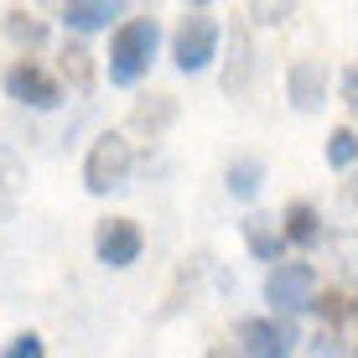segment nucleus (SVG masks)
<instances>
[{"label":"nucleus","instance_id":"1","mask_svg":"<svg viewBox=\"0 0 358 358\" xmlns=\"http://www.w3.org/2000/svg\"><path fill=\"white\" fill-rule=\"evenodd\" d=\"M156 52H162V21L156 16H125L109 31V57H104L109 83L115 89H141L151 63H156Z\"/></svg>","mask_w":358,"mask_h":358},{"label":"nucleus","instance_id":"2","mask_svg":"<svg viewBox=\"0 0 358 358\" xmlns=\"http://www.w3.org/2000/svg\"><path fill=\"white\" fill-rule=\"evenodd\" d=\"M218 47H224V27H218L213 6H187L171 31V68L182 78H197L218 63Z\"/></svg>","mask_w":358,"mask_h":358},{"label":"nucleus","instance_id":"3","mask_svg":"<svg viewBox=\"0 0 358 358\" xmlns=\"http://www.w3.org/2000/svg\"><path fill=\"white\" fill-rule=\"evenodd\" d=\"M130 171H135V145L125 130H99L89 141V156H83V192L109 197V192H125L130 187Z\"/></svg>","mask_w":358,"mask_h":358},{"label":"nucleus","instance_id":"4","mask_svg":"<svg viewBox=\"0 0 358 358\" xmlns=\"http://www.w3.org/2000/svg\"><path fill=\"white\" fill-rule=\"evenodd\" d=\"M301 343L306 338L291 317H270V312L234 317V348H239V358H296Z\"/></svg>","mask_w":358,"mask_h":358},{"label":"nucleus","instance_id":"5","mask_svg":"<svg viewBox=\"0 0 358 358\" xmlns=\"http://www.w3.org/2000/svg\"><path fill=\"white\" fill-rule=\"evenodd\" d=\"M317 291H322V280H317V265L312 260H280V265H270L265 270V306H270V317H301V312H312V301H317Z\"/></svg>","mask_w":358,"mask_h":358},{"label":"nucleus","instance_id":"6","mask_svg":"<svg viewBox=\"0 0 358 358\" xmlns=\"http://www.w3.org/2000/svg\"><path fill=\"white\" fill-rule=\"evenodd\" d=\"M0 89H6L10 104H21V109H36V115H47V109H57L68 99L63 89V78H57L52 68H42V63H31V57H16L6 73H0Z\"/></svg>","mask_w":358,"mask_h":358},{"label":"nucleus","instance_id":"7","mask_svg":"<svg viewBox=\"0 0 358 358\" xmlns=\"http://www.w3.org/2000/svg\"><path fill=\"white\" fill-rule=\"evenodd\" d=\"M141 255H145V229L135 218H99L94 260L104 270H130V265H141Z\"/></svg>","mask_w":358,"mask_h":358},{"label":"nucleus","instance_id":"8","mask_svg":"<svg viewBox=\"0 0 358 358\" xmlns=\"http://www.w3.org/2000/svg\"><path fill=\"white\" fill-rule=\"evenodd\" d=\"M286 99L296 115H317L327 104V63L322 57H296L286 68Z\"/></svg>","mask_w":358,"mask_h":358},{"label":"nucleus","instance_id":"9","mask_svg":"<svg viewBox=\"0 0 358 358\" xmlns=\"http://www.w3.org/2000/svg\"><path fill=\"white\" fill-rule=\"evenodd\" d=\"M130 16L125 0H68L63 10H57V21L73 31V36H94V31H109L120 27V21Z\"/></svg>","mask_w":358,"mask_h":358},{"label":"nucleus","instance_id":"10","mask_svg":"<svg viewBox=\"0 0 358 358\" xmlns=\"http://www.w3.org/2000/svg\"><path fill=\"white\" fill-rule=\"evenodd\" d=\"M255 73H260L255 36H250V27H234L229 31V57H224V94L229 99H244L255 89Z\"/></svg>","mask_w":358,"mask_h":358},{"label":"nucleus","instance_id":"11","mask_svg":"<svg viewBox=\"0 0 358 358\" xmlns=\"http://www.w3.org/2000/svg\"><path fill=\"white\" fill-rule=\"evenodd\" d=\"M239 234H244V250H250V260L255 265H280L286 260V234H280V218H270V213H244V224H239Z\"/></svg>","mask_w":358,"mask_h":358},{"label":"nucleus","instance_id":"12","mask_svg":"<svg viewBox=\"0 0 358 358\" xmlns=\"http://www.w3.org/2000/svg\"><path fill=\"white\" fill-rule=\"evenodd\" d=\"M280 234H286L291 250H317V239H322V208L312 197H291L280 208Z\"/></svg>","mask_w":358,"mask_h":358},{"label":"nucleus","instance_id":"13","mask_svg":"<svg viewBox=\"0 0 358 358\" xmlns=\"http://www.w3.org/2000/svg\"><path fill=\"white\" fill-rule=\"evenodd\" d=\"M177 115H182L177 94H141V99H135V109H130V130L162 141V135L177 125Z\"/></svg>","mask_w":358,"mask_h":358},{"label":"nucleus","instance_id":"14","mask_svg":"<svg viewBox=\"0 0 358 358\" xmlns=\"http://www.w3.org/2000/svg\"><path fill=\"white\" fill-rule=\"evenodd\" d=\"M57 78H63L68 89H78V94L94 89L99 63H94V52H89V42H83V36H68V42L57 47Z\"/></svg>","mask_w":358,"mask_h":358},{"label":"nucleus","instance_id":"15","mask_svg":"<svg viewBox=\"0 0 358 358\" xmlns=\"http://www.w3.org/2000/svg\"><path fill=\"white\" fill-rule=\"evenodd\" d=\"M265 156H234V162L224 166V192L234 197V203H244L250 208L255 197H260V187H265Z\"/></svg>","mask_w":358,"mask_h":358},{"label":"nucleus","instance_id":"16","mask_svg":"<svg viewBox=\"0 0 358 358\" xmlns=\"http://www.w3.org/2000/svg\"><path fill=\"white\" fill-rule=\"evenodd\" d=\"M0 27H6V36L21 47V52H36V47H47V21L31 16V10H21V6H10L6 16H0Z\"/></svg>","mask_w":358,"mask_h":358},{"label":"nucleus","instance_id":"17","mask_svg":"<svg viewBox=\"0 0 358 358\" xmlns=\"http://www.w3.org/2000/svg\"><path fill=\"white\" fill-rule=\"evenodd\" d=\"M327 166L332 171H358V125H338L327 135Z\"/></svg>","mask_w":358,"mask_h":358},{"label":"nucleus","instance_id":"18","mask_svg":"<svg viewBox=\"0 0 358 358\" xmlns=\"http://www.w3.org/2000/svg\"><path fill=\"white\" fill-rule=\"evenodd\" d=\"M312 312L322 317V327H327V332H343V322L353 317V301H348V296H338V291H317Z\"/></svg>","mask_w":358,"mask_h":358},{"label":"nucleus","instance_id":"19","mask_svg":"<svg viewBox=\"0 0 358 358\" xmlns=\"http://www.w3.org/2000/svg\"><path fill=\"white\" fill-rule=\"evenodd\" d=\"M306 353L312 358H353V348L343 343V332H327V327H317L312 338H306Z\"/></svg>","mask_w":358,"mask_h":358},{"label":"nucleus","instance_id":"20","mask_svg":"<svg viewBox=\"0 0 358 358\" xmlns=\"http://www.w3.org/2000/svg\"><path fill=\"white\" fill-rule=\"evenodd\" d=\"M0 358H47V343H42V332H16L0 348Z\"/></svg>","mask_w":358,"mask_h":358},{"label":"nucleus","instance_id":"21","mask_svg":"<svg viewBox=\"0 0 358 358\" xmlns=\"http://www.w3.org/2000/svg\"><path fill=\"white\" fill-rule=\"evenodd\" d=\"M0 182H6L10 192H21V182H27V166L16 162V151H10V145H0Z\"/></svg>","mask_w":358,"mask_h":358},{"label":"nucleus","instance_id":"22","mask_svg":"<svg viewBox=\"0 0 358 358\" xmlns=\"http://www.w3.org/2000/svg\"><path fill=\"white\" fill-rule=\"evenodd\" d=\"M296 16V6H250V21L255 27H286Z\"/></svg>","mask_w":358,"mask_h":358},{"label":"nucleus","instance_id":"23","mask_svg":"<svg viewBox=\"0 0 358 358\" xmlns=\"http://www.w3.org/2000/svg\"><path fill=\"white\" fill-rule=\"evenodd\" d=\"M338 99L348 104V115L358 120V63H348V68L338 73Z\"/></svg>","mask_w":358,"mask_h":358},{"label":"nucleus","instance_id":"24","mask_svg":"<svg viewBox=\"0 0 358 358\" xmlns=\"http://www.w3.org/2000/svg\"><path fill=\"white\" fill-rule=\"evenodd\" d=\"M16 197H21V192H10L6 182H0V224H6V218L16 213Z\"/></svg>","mask_w":358,"mask_h":358},{"label":"nucleus","instance_id":"25","mask_svg":"<svg viewBox=\"0 0 358 358\" xmlns=\"http://www.w3.org/2000/svg\"><path fill=\"white\" fill-rule=\"evenodd\" d=\"M203 358H239V348H208Z\"/></svg>","mask_w":358,"mask_h":358},{"label":"nucleus","instance_id":"26","mask_svg":"<svg viewBox=\"0 0 358 358\" xmlns=\"http://www.w3.org/2000/svg\"><path fill=\"white\" fill-rule=\"evenodd\" d=\"M348 197H353V203H358V171H353V187H348Z\"/></svg>","mask_w":358,"mask_h":358},{"label":"nucleus","instance_id":"27","mask_svg":"<svg viewBox=\"0 0 358 358\" xmlns=\"http://www.w3.org/2000/svg\"><path fill=\"white\" fill-rule=\"evenodd\" d=\"M353 358H358V338H353Z\"/></svg>","mask_w":358,"mask_h":358}]
</instances>
